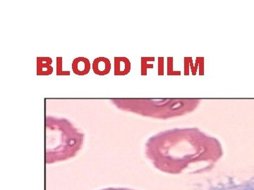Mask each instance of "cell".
<instances>
[{"mask_svg":"<svg viewBox=\"0 0 254 190\" xmlns=\"http://www.w3.org/2000/svg\"><path fill=\"white\" fill-rule=\"evenodd\" d=\"M112 104L119 109L149 117L165 118L193 111L200 102L198 99H113Z\"/></svg>","mask_w":254,"mask_h":190,"instance_id":"2","label":"cell"},{"mask_svg":"<svg viewBox=\"0 0 254 190\" xmlns=\"http://www.w3.org/2000/svg\"><path fill=\"white\" fill-rule=\"evenodd\" d=\"M92 68L93 72L98 76H105L111 70V62L108 58L98 57L93 61Z\"/></svg>","mask_w":254,"mask_h":190,"instance_id":"3","label":"cell"},{"mask_svg":"<svg viewBox=\"0 0 254 190\" xmlns=\"http://www.w3.org/2000/svg\"><path fill=\"white\" fill-rule=\"evenodd\" d=\"M233 190H254V180L243 184L238 185L233 188Z\"/></svg>","mask_w":254,"mask_h":190,"instance_id":"9","label":"cell"},{"mask_svg":"<svg viewBox=\"0 0 254 190\" xmlns=\"http://www.w3.org/2000/svg\"><path fill=\"white\" fill-rule=\"evenodd\" d=\"M100 190H124L120 189H115V188H106V189Z\"/></svg>","mask_w":254,"mask_h":190,"instance_id":"12","label":"cell"},{"mask_svg":"<svg viewBox=\"0 0 254 190\" xmlns=\"http://www.w3.org/2000/svg\"><path fill=\"white\" fill-rule=\"evenodd\" d=\"M46 128L47 164L67 161L81 150L84 136L68 120L47 116Z\"/></svg>","mask_w":254,"mask_h":190,"instance_id":"1","label":"cell"},{"mask_svg":"<svg viewBox=\"0 0 254 190\" xmlns=\"http://www.w3.org/2000/svg\"><path fill=\"white\" fill-rule=\"evenodd\" d=\"M154 57H142L141 58V75L145 76L147 75V70L148 68H153V64H149L148 62L151 61H154Z\"/></svg>","mask_w":254,"mask_h":190,"instance_id":"7","label":"cell"},{"mask_svg":"<svg viewBox=\"0 0 254 190\" xmlns=\"http://www.w3.org/2000/svg\"><path fill=\"white\" fill-rule=\"evenodd\" d=\"M131 71V62L126 57L115 58V76H126Z\"/></svg>","mask_w":254,"mask_h":190,"instance_id":"6","label":"cell"},{"mask_svg":"<svg viewBox=\"0 0 254 190\" xmlns=\"http://www.w3.org/2000/svg\"><path fill=\"white\" fill-rule=\"evenodd\" d=\"M73 73L78 76H85L90 72L91 62L85 57H77L73 59L72 65Z\"/></svg>","mask_w":254,"mask_h":190,"instance_id":"4","label":"cell"},{"mask_svg":"<svg viewBox=\"0 0 254 190\" xmlns=\"http://www.w3.org/2000/svg\"><path fill=\"white\" fill-rule=\"evenodd\" d=\"M158 75L163 76L164 75V58H158Z\"/></svg>","mask_w":254,"mask_h":190,"instance_id":"10","label":"cell"},{"mask_svg":"<svg viewBox=\"0 0 254 190\" xmlns=\"http://www.w3.org/2000/svg\"><path fill=\"white\" fill-rule=\"evenodd\" d=\"M53 59L50 57L37 58V75L50 76L53 73Z\"/></svg>","mask_w":254,"mask_h":190,"instance_id":"5","label":"cell"},{"mask_svg":"<svg viewBox=\"0 0 254 190\" xmlns=\"http://www.w3.org/2000/svg\"><path fill=\"white\" fill-rule=\"evenodd\" d=\"M173 58H168V75H174Z\"/></svg>","mask_w":254,"mask_h":190,"instance_id":"11","label":"cell"},{"mask_svg":"<svg viewBox=\"0 0 254 190\" xmlns=\"http://www.w3.org/2000/svg\"><path fill=\"white\" fill-rule=\"evenodd\" d=\"M57 76H69V71H64L63 69V57H57Z\"/></svg>","mask_w":254,"mask_h":190,"instance_id":"8","label":"cell"}]
</instances>
